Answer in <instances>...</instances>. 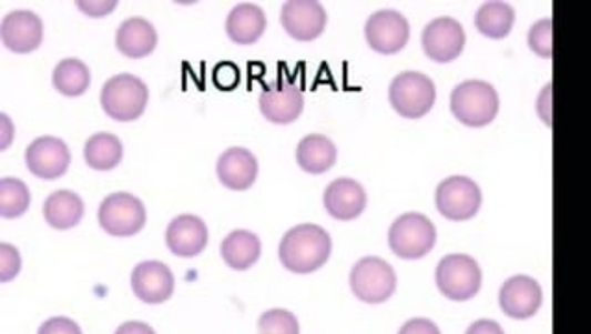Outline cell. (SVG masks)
I'll return each instance as SVG.
<instances>
[{
	"instance_id": "cell-1",
	"label": "cell",
	"mask_w": 591,
	"mask_h": 334,
	"mask_svg": "<svg viewBox=\"0 0 591 334\" xmlns=\"http://www.w3.org/2000/svg\"><path fill=\"white\" fill-rule=\"evenodd\" d=\"M330 253V234L314 223H303L289 229L278 245L282 266L297 275L317 272L327 264Z\"/></svg>"
},
{
	"instance_id": "cell-2",
	"label": "cell",
	"mask_w": 591,
	"mask_h": 334,
	"mask_svg": "<svg viewBox=\"0 0 591 334\" xmlns=\"http://www.w3.org/2000/svg\"><path fill=\"white\" fill-rule=\"evenodd\" d=\"M499 93L485 80H466L451 93L452 115L471 129L490 125L499 114Z\"/></svg>"
},
{
	"instance_id": "cell-3",
	"label": "cell",
	"mask_w": 591,
	"mask_h": 334,
	"mask_svg": "<svg viewBox=\"0 0 591 334\" xmlns=\"http://www.w3.org/2000/svg\"><path fill=\"white\" fill-rule=\"evenodd\" d=\"M149 88L134 74H115L102 85L101 104L112 120L129 123L137 120L146 110Z\"/></svg>"
},
{
	"instance_id": "cell-4",
	"label": "cell",
	"mask_w": 591,
	"mask_h": 334,
	"mask_svg": "<svg viewBox=\"0 0 591 334\" xmlns=\"http://www.w3.org/2000/svg\"><path fill=\"white\" fill-rule=\"evenodd\" d=\"M389 250L403 261H419L436 245V227L427 215L408 212L391 223L388 233Z\"/></svg>"
},
{
	"instance_id": "cell-5",
	"label": "cell",
	"mask_w": 591,
	"mask_h": 334,
	"mask_svg": "<svg viewBox=\"0 0 591 334\" xmlns=\"http://www.w3.org/2000/svg\"><path fill=\"white\" fill-rule=\"evenodd\" d=\"M388 95L397 114L406 120H419L432 110L436 102V85L427 74L405 71L391 80Z\"/></svg>"
},
{
	"instance_id": "cell-6",
	"label": "cell",
	"mask_w": 591,
	"mask_h": 334,
	"mask_svg": "<svg viewBox=\"0 0 591 334\" xmlns=\"http://www.w3.org/2000/svg\"><path fill=\"white\" fill-rule=\"evenodd\" d=\"M436 284L441 294L452 301L473 300L482 286V272L473 256L447 255L436 267Z\"/></svg>"
},
{
	"instance_id": "cell-7",
	"label": "cell",
	"mask_w": 591,
	"mask_h": 334,
	"mask_svg": "<svg viewBox=\"0 0 591 334\" xmlns=\"http://www.w3.org/2000/svg\"><path fill=\"white\" fill-rule=\"evenodd\" d=\"M397 275L388 262L378 256H366L350 270V290L367 305H380L395 294Z\"/></svg>"
},
{
	"instance_id": "cell-8",
	"label": "cell",
	"mask_w": 591,
	"mask_h": 334,
	"mask_svg": "<svg viewBox=\"0 0 591 334\" xmlns=\"http://www.w3.org/2000/svg\"><path fill=\"white\" fill-rule=\"evenodd\" d=\"M99 223L108 234L126 239L145 227L146 210L132 193H112L99 206Z\"/></svg>"
},
{
	"instance_id": "cell-9",
	"label": "cell",
	"mask_w": 591,
	"mask_h": 334,
	"mask_svg": "<svg viewBox=\"0 0 591 334\" xmlns=\"http://www.w3.org/2000/svg\"><path fill=\"white\" fill-rule=\"evenodd\" d=\"M439 214L451 221H468L479 214L482 192L469 176H449L436 190Z\"/></svg>"
},
{
	"instance_id": "cell-10",
	"label": "cell",
	"mask_w": 591,
	"mask_h": 334,
	"mask_svg": "<svg viewBox=\"0 0 591 334\" xmlns=\"http://www.w3.org/2000/svg\"><path fill=\"white\" fill-rule=\"evenodd\" d=\"M366 40L378 54H397L410 40L408 19L397 10H378L367 19Z\"/></svg>"
},
{
	"instance_id": "cell-11",
	"label": "cell",
	"mask_w": 591,
	"mask_h": 334,
	"mask_svg": "<svg viewBox=\"0 0 591 334\" xmlns=\"http://www.w3.org/2000/svg\"><path fill=\"white\" fill-rule=\"evenodd\" d=\"M305 108V97L299 85L292 80H276L267 85L259 95V112L265 120L275 125H289L299 120Z\"/></svg>"
},
{
	"instance_id": "cell-12",
	"label": "cell",
	"mask_w": 591,
	"mask_h": 334,
	"mask_svg": "<svg viewBox=\"0 0 591 334\" xmlns=\"http://www.w3.org/2000/svg\"><path fill=\"white\" fill-rule=\"evenodd\" d=\"M422 51L430 60L449 63L462 54L466 32L457 19L438 18L425 27L421 36Z\"/></svg>"
},
{
	"instance_id": "cell-13",
	"label": "cell",
	"mask_w": 591,
	"mask_h": 334,
	"mask_svg": "<svg viewBox=\"0 0 591 334\" xmlns=\"http://www.w3.org/2000/svg\"><path fill=\"white\" fill-rule=\"evenodd\" d=\"M281 23L297 41H314L325 32L327 12L316 0H289L281 12Z\"/></svg>"
},
{
	"instance_id": "cell-14",
	"label": "cell",
	"mask_w": 591,
	"mask_h": 334,
	"mask_svg": "<svg viewBox=\"0 0 591 334\" xmlns=\"http://www.w3.org/2000/svg\"><path fill=\"white\" fill-rule=\"evenodd\" d=\"M543 303V290L536 279L529 275H513L507 279L499 292V305L512 320H530L536 316Z\"/></svg>"
},
{
	"instance_id": "cell-15",
	"label": "cell",
	"mask_w": 591,
	"mask_h": 334,
	"mask_svg": "<svg viewBox=\"0 0 591 334\" xmlns=\"http://www.w3.org/2000/svg\"><path fill=\"white\" fill-rule=\"evenodd\" d=\"M24 162L30 173L45 181H54L69 170L71 151L68 143L54 136H41L30 143Z\"/></svg>"
},
{
	"instance_id": "cell-16",
	"label": "cell",
	"mask_w": 591,
	"mask_h": 334,
	"mask_svg": "<svg viewBox=\"0 0 591 334\" xmlns=\"http://www.w3.org/2000/svg\"><path fill=\"white\" fill-rule=\"evenodd\" d=\"M130 284H132L135 297L146 305L165 303L175 292L173 272L170 266H165L164 262L159 261L140 262L132 272Z\"/></svg>"
},
{
	"instance_id": "cell-17",
	"label": "cell",
	"mask_w": 591,
	"mask_h": 334,
	"mask_svg": "<svg viewBox=\"0 0 591 334\" xmlns=\"http://www.w3.org/2000/svg\"><path fill=\"white\" fill-rule=\"evenodd\" d=\"M2 43L16 54L34 52L43 41V21L29 10H16L2 19Z\"/></svg>"
},
{
	"instance_id": "cell-18",
	"label": "cell",
	"mask_w": 591,
	"mask_h": 334,
	"mask_svg": "<svg viewBox=\"0 0 591 334\" xmlns=\"http://www.w3.org/2000/svg\"><path fill=\"white\" fill-rule=\"evenodd\" d=\"M165 244L181 259L201 255L208 245V227L198 215H176L165 231Z\"/></svg>"
},
{
	"instance_id": "cell-19",
	"label": "cell",
	"mask_w": 591,
	"mask_h": 334,
	"mask_svg": "<svg viewBox=\"0 0 591 334\" xmlns=\"http://www.w3.org/2000/svg\"><path fill=\"white\" fill-rule=\"evenodd\" d=\"M323 203L334 220H356L367 206V193L355 179H336L328 184Z\"/></svg>"
},
{
	"instance_id": "cell-20",
	"label": "cell",
	"mask_w": 591,
	"mask_h": 334,
	"mask_svg": "<svg viewBox=\"0 0 591 334\" xmlns=\"http://www.w3.org/2000/svg\"><path fill=\"white\" fill-rule=\"evenodd\" d=\"M217 179L234 192H245L258 176V160L248 149L231 148L217 160Z\"/></svg>"
},
{
	"instance_id": "cell-21",
	"label": "cell",
	"mask_w": 591,
	"mask_h": 334,
	"mask_svg": "<svg viewBox=\"0 0 591 334\" xmlns=\"http://www.w3.org/2000/svg\"><path fill=\"white\" fill-rule=\"evenodd\" d=\"M118 51L126 58H145L159 45V32L143 18L126 19L115 34Z\"/></svg>"
},
{
	"instance_id": "cell-22",
	"label": "cell",
	"mask_w": 591,
	"mask_h": 334,
	"mask_svg": "<svg viewBox=\"0 0 591 334\" xmlns=\"http://www.w3.org/2000/svg\"><path fill=\"white\" fill-rule=\"evenodd\" d=\"M267 18L264 10L253 2H242L232 8L226 18V34L237 45H251L264 36Z\"/></svg>"
},
{
	"instance_id": "cell-23",
	"label": "cell",
	"mask_w": 591,
	"mask_h": 334,
	"mask_svg": "<svg viewBox=\"0 0 591 334\" xmlns=\"http://www.w3.org/2000/svg\"><path fill=\"white\" fill-rule=\"evenodd\" d=\"M338 160V149L323 134H308L297 145V164L310 175L327 173Z\"/></svg>"
},
{
	"instance_id": "cell-24",
	"label": "cell",
	"mask_w": 591,
	"mask_h": 334,
	"mask_svg": "<svg viewBox=\"0 0 591 334\" xmlns=\"http://www.w3.org/2000/svg\"><path fill=\"white\" fill-rule=\"evenodd\" d=\"M43 215L52 229L69 231L84 217V201L71 190H58L47 198Z\"/></svg>"
},
{
	"instance_id": "cell-25",
	"label": "cell",
	"mask_w": 591,
	"mask_h": 334,
	"mask_svg": "<svg viewBox=\"0 0 591 334\" xmlns=\"http://www.w3.org/2000/svg\"><path fill=\"white\" fill-rule=\"evenodd\" d=\"M259 255H262V242L251 231H243V229L232 231L221 244L223 261L237 272H245L254 266Z\"/></svg>"
},
{
	"instance_id": "cell-26",
	"label": "cell",
	"mask_w": 591,
	"mask_h": 334,
	"mask_svg": "<svg viewBox=\"0 0 591 334\" xmlns=\"http://www.w3.org/2000/svg\"><path fill=\"white\" fill-rule=\"evenodd\" d=\"M516 12L508 2L490 0L475 13V27L490 40H505L512 32Z\"/></svg>"
},
{
	"instance_id": "cell-27",
	"label": "cell",
	"mask_w": 591,
	"mask_h": 334,
	"mask_svg": "<svg viewBox=\"0 0 591 334\" xmlns=\"http://www.w3.org/2000/svg\"><path fill=\"white\" fill-rule=\"evenodd\" d=\"M85 164L95 171H112L123 160V143L110 132H99L85 142Z\"/></svg>"
},
{
	"instance_id": "cell-28",
	"label": "cell",
	"mask_w": 591,
	"mask_h": 334,
	"mask_svg": "<svg viewBox=\"0 0 591 334\" xmlns=\"http://www.w3.org/2000/svg\"><path fill=\"white\" fill-rule=\"evenodd\" d=\"M90 84V68L77 58H65L52 73V85L65 97H80L88 91Z\"/></svg>"
},
{
	"instance_id": "cell-29",
	"label": "cell",
	"mask_w": 591,
	"mask_h": 334,
	"mask_svg": "<svg viewBox=\"0 0 591 334\" xmlns=\"http://www.w3.org/2000/svg\"><path fill=\"white\" fill-rule=\"evenodd\" d=\"M30 192L29 186L19 179L4 176L0 181V214L7 220H16L29 210Z\"/></svg>"
},
{
	"instance_id": "cell-30",
	"label": "cell",
	"mask_w": 591,
	"mask_h": 334,
	"mask_svg": "<svg viewBox=\"0 0 591 334\" xmlns=\"http://www.w3.org/2000/svg\"><path fill=\"white\" fill-rule=\"evenodd\" d=\"M299 320L289 311L273 308L259 316L258 334H299Z\"/></svg>"
},
{
	"instance_id": "cell-31",
	"label": "cell",
	"mask_w": 591,
	"mask_h": 334,
	"mask_svg": "<svg viewBox=\"0 0 591 334\" xmlns=\"http://www.w3.org/2000/svg\"><path fill=\"white\" fill-rule=\"evenodd\" d=\"M527 43L536 57L552 58V19L543 18L530 27Z\"/></svg>"
},
{
	"instance_id": "cell-32",
	"label": "cell",
	"mask_w": 591,
	"mask_h": 334,
	"mask_svg": "<svg viewBox=\"0 0 591 334\" xmlns=\"http://www.w3.org/2000/svg\"><path fill=\"white\" fill-rule=\"evenodd\" d=\"M0 273H2V283H8L18 277L21 272V255L19 251L10 244H2L0 247Z\"/></svg>"
},
{
	"instance_id": "cell-33",
	"label": "cell",
	"mask_w": 591,
	"mask_h": 334,
	"mask_svg": "<svg viewBox=\"0 0 591 334\" xmlns=\"http://www.w3.org/2000/svg\"><path fill=\"white\" fill-rule=\"evenodd\" d=\"M38 334H82V328L79 327V323H74L69 317L58 316L47 320Z\"/></svg>"
},
{
	"instance_id": "cell-34",
	"label": "cell",
	"mask_w": 591,
	"mask_h": 334,
	"mask_svg": "<svg viewBox=\"0 0 591 334\" xmlns=\"http://www.w3.org/2000/svg\"><path fill=\"white\" fill-rule=\"evenodd\" d=\"M536 112L546 126H552V84H547L536 101Z\"/></svg>"
},
{
	"instance_id": "cell-35",
	"label": "cell",
	"mask_w": 591,
	"mask_h": 334,
	"mask_svg": "<svg viewBox=\"0 0 591 334\" xmlns=\"http://www.w3.org/2000/svg\"><path fill=\"white\" fill-rule=\"evenodd\" d=\"M399 334H441L439 333L438 325L425 320V317H414L400 327Z\"/></svg>"
},
{
	"instance_id": "cell-36",
	"label": "cell",
	"mask_w": 591,
	"mask_h": 334,
	"mask_svg": "<svg viewBox=\"0 0 591 334\" xmlns=\"http://www.w3.org/2000/svg\"><path fill=\"white\" fill-rule=\"evenodd\" d=\"M220 74L221 79H215V84L223 88V90H228V88H234V85L237 84L236 69H234V65H231V63L217 65V69H215V77H220Z\"/></svg>"
},
{
	"instance_id": "cell-37",
	"label": "cell",
	"mask_w": 591,
	"mask_h": 334,
	"mask_svg": "<svg viewBox=\"0 0 591 334\" xmlns=\"http://www.w3.org/2000/svg\"><path fill=\"white\" fill-rule=\"evenodd\" d=\"M466 334H505L501 325L493 322V320H479V322L471 323Z\"/></svg>"
},
{
	"instance_id": "cell-38",
	"label": "cell",
	"mask_w": 591,
	"mask_h": 334,
	"mask_svg": "<svg viewBox=\"0 0 591 334\" xmlns=\"http://www.w3.org/2000/svg\"><path fill=\"white\" fill-rule=\"evenodd\" d=\"M118 7V2H79V8L84 13H90V16H106V13L112 12L113 8Z\"/></svg>"
},
{
	"instance_id": "cell-39",
	"label": "cell",
	"mask_w": 591,
	"mask_h": 334,
	"mask_svg": "<svg viewBox=\"0 0 591 334\" xmlns=\"http://www.w3.org/2000/svg\"><path fill=\"white\" fill-rule=\"evenodd\" d=\"M115 334H156L151 325L143 322H126L119 325Z\"/></svg>"
},
{
	"instance_id": "cell-40",
	"label": "cell",
	"mask_w": 591,
	"mask_h": 334,
	"mask_svg": "<svg viewBox=\"0 0 591 334\" xmlns=\"http://www.w3.org/2000/svg\"><path fill=\"white\" fill-rule=\"evenodd\" d=\"M13 125L8 120V115L2 114V149H7L12 142Z\"/></svg>"
}]
</instances>
